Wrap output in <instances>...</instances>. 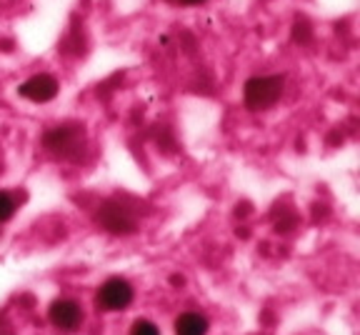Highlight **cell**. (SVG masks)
<instances>
[{"instance_id":"1","label":"cell","mask_w":360,"mask_h":335,"mask_svg":"<svg viewBox=\"0 0 360 335\" xmlns=\"http://www.w3.org/2000/svg\"><path fill=\"white\" fill-rule=\"evenodd\" d=\"M43 146L53 158H60V160H75V158L85 151V146H88L85 125H80V123L56 125V128H51L43 135Z\"/></svg>"},{"instance_id":"2","label":"cell","mask_w":360,"mask_h":335,"mask_svg":"<svg viewBox=\"0 0 360 335\" xmlns=\"http://www.w3.org/2000/svg\"><path fill=\"white\" fill-rule=\"evenodd\" d=\"M285 78L283 75H255L243 88V101L248 110H270L283 98Z\"/></svg>"},{"instance_id":"3","label":"cell","mask_w":360,"mask_h":335,"mask_svg":"<svg viewBox=\"0 0 360 335\" xmlns=\"http://www.w3.org/2000/svg\"><path fill=\"white\" fill-rule=\"evenodd\" d=\"M96 223L110 235H130L138 230L135 210L128 203L120 201V198H110V201H103L101 206H98Z\"/></svg>"},{"instance_id":"4","label":"cell","mask_w":360,"mask_h":335,"mask_svg":"<svg viewBox=\"0 0 360 335\" xmlns=\"http://www.w3.org/2000/svg\"><path fill=\"white\" fill-rule=\"evenodd\" d=\"M133 298H135V291H133V285H130V280L115 275V278H108L105 283L98 288L96 305L103 313H118V310H125V308L133 303Z\"/></svg>"},{"instance_id":"5","label":"cell","mask_w":360,"mask_h":335,"mask_svg":"<svg viewBox=\"0 0 360 335\" xmlns=\"http://www.w3.org/2000/svg\"><path fill=\"white\" fill-rule=\"evenodd\" d=\"M48 320L63 333H75L83 325V308L70 298H60V301H53L48 308Z\"/></svg>"},{"instance_id":"6","label":"cell","mask_w":360,"mask_h":335,"mask_svg":"<svg viewBox=\"0 0 360 335\" xmlns=\"http://www.w3.org/2000/svg\"><path fill=\"white\" fill-rule=\"evenodd\" d=\"M58 93H60V83L51 73H38L18 85V95L30 103H51Z\"/></svg>"},{"instance_id":"7","label":"cell","mask_w":360,"mask_h":335,"mask_svg":"<svg viewBox=\"0 0 360 335\" xmlns=\"http://www.w3.org/2000/svg\"><path fill=\"white\" fill-rule=\"evenodd\" d=\"M175 335H208L210 320L200 313H180L173 323Z\"/></svg>"},{"instance_id":"8","label":"cell","mask_w":360,"mask_h":335,"mask_svg":"<svg viewBox=\"0 0 360 335\" xmlns=\"http://www.w3.org/2000/svg\"><path fill=\"white\" fill-rule=\"evenodd\" d=\"M18 210V201L8 193V190H0V225L8 223V220L15 215Z\"/></svg>"},{"instance_id":"9","label":"cell","mask_w":360,"mask_h":335,"mask_svg":"<svg viewBox=\"0 0 360 335\" xmlns=\"http://www.w3.org/2000/svg\"><path fill=\"white\" fill-rule=\"evenodd\" d=\"M310 38H313V28H310V23L305 20V18H298L295 20V25H292V40L300 45L310 43Z\"/></svg>"},{"instance_id":"10","label":"cell","mask_w":360,"mask_h":335,"mask_svg":"<svg viewBox=\"0 0 360 335\" xmlns=\"http://www.w3.org/2000/svg\"><path fill=\"white\" fill-rule=\"evenodd\" d=\"M130 335H160V328H158L153 320L138 318V320H133V325H130Z\"/></svg>"},{"instance_id":"11","label":"cell","mask_w":360,"mask_h":335,"mask_svg":"<svg viewBox=\"0 0 360 335\" xmlns=\"http://www.w3.org/2000/svg\"><path fill=\"white\" fill-rule=\"evenodd\" d=\"M180 6H202V3H208V0H175Z\"/></svg>"},{"instance_id":"12","label":"cell","mask_w":360,"mask_h":335,"mask_svg":"<svg viewBox=\"0 0 360 335\" xmlns=\"http://www.w3.org/2000/svg\"><path fill=\"white\" fill-rule=\"evenodd\" d=\"M170 283H173V285H183V283H186V278H183V275H173V278H170Z\"/></svg>"}]
</instances>
